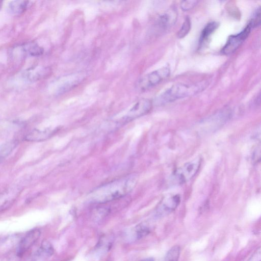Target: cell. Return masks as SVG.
Returning <instances> with one entry per match:
<instances>
[{"label":"cell","mask_w":261,"mask_h":261,"mask_svg":"<svg viewBox=\"0 0 261 261\" xmlns=\"http://www.w3.org/2000/svg\"><path fill=\"white\" fill-rule=\"evenodd\" d=\"M138 176L131 174L101 186L91 194L93 201L103 203L122 198L135 187Z\"/></svg>","instance_id":"6da1fadb"},{"label":"cell","mask_w":261,"mask_h":261,"mask_svg":"<svg viewBox=\"0 0 261 261\" xmlns=\"http://www.w3.org/2000/svg\"><path fill=\"white\" fill-rule=\"evenodd\" d=\"M208 85L206 81L194 84L179 83L168 88L155 99V103L162 105L178 99L195 95L203 91Z\"/></svg>","instance_id":"7a4b0ae2"},{"label":"cell","mask_w":261,"mask_h":261,"mask_svg":"<svg viewBox=\"0 0 261 261\" xmlns=\"http://www.w3.org/2000/svg\"><path fill=\"white\" fill-rule=\"evenodd\" d=\"M200 163V159L197 158L184 164L174 172V181L180 184L190 180L198 171Z\"/></svg>","instance_id":"3957f363"},{"label":"cell","mask_w":261,"mask_h":261,"mask_svg":"<svg viewBox=\"0 0 261 261\" xmlns=\"http://www.w3.org/2000/svg\"><path fill=\"white\" fill-rule=\"evenodd\" d=\"M170 72V69L167 67L153 71L143 76L139 81L138 87L142 91L149 89L168 77Z\"/></svg>","instance_id":"277c9868"},{"label":"cell","mask_w":261,"mask_h":261,"mask_svg":"<svg viewBox=\"0 0 261 261\" xmlns=\"http://www.w3.org/2000/svg\"><path fill=\"white\" fill-rule=\"evenodd\" d=\"M152 103L148 99H142L137 101L127 113L122 116L119 122L124 124L148 113L152 108Z\"/></svg>","instance_id":"5b68a950"},{"label":"cell","mask_w":261,"mask_h":261,"mask_svg":"<svg viewBox=\"0 0 261 261\" xmlns=\"http://www.w3.org/2000/svg\"><path fill=\"white\" fill-rule=\"evenodd\" d=\"M251 28V26L248 24L239 33L229 36L221 50L222 54L228 55L235 51L248 37Z\"/></svg>","instance_id":"8992f818"},{"label":"cell","mask_w":261,"mask_h":261,"mask_svg":"<svg viewBox=\"0 0 261 261\" xmlns=\"http://www.w3.org/2000/svg\"><path fill=\"white\" fill-rule=\"evenodd\" d=\"M41 231L38 228H34L29 231L19 242L17 253L19 256H22L39 239Z\"/></svg>","instance_id":"52a82bcc"},{"label":"cell","mask_w":261,"mask_h":261,"mask_svg":"<svg viewBox=\"0 0 261 261\" xmlns=\"http://www.w3.org/2000/svg\"><path fill=\"white\" fill-rule=\"evenodd\" d=\"M180 202L178 195H169L163 199L158 208V214L160 215H167L173 211Z\"/></svg>","instance_id":"ba28073f"},{"label":"cell","mask_w":261,"mask_h":261,"mask_svg":"<svg viewBox=\"0 0 261 261\" xmlns=\"http://www.w3.org/2000/svg\"><path fill=\"white\" fill-rule=\"evenodd\" d=\"M17 53H20L18 55L20 58L27 56H39L43 54V48L34 42H28L18 47H16Z\"/></svg>","instance_id":"9c48e42d"},{"label":"cell","mask_w":261,"mask_h":261,"mask_svg":"<svg viewBox=\"0 0 261 261\" xmlns=\"http://www.w3.org/2000/svg\"><path fill=\"white\" fill-rule=\"evenodd\" d=\"M56 132V129H35L26 135L25 140L28 141H44L51 137Z\"/></svg>","instance_id":"30bf717a"},{"label":"cell","mask_w":261,"mask_h":261,"mask_svg":"<svg viewBox=\"0 0 261 261\" xmlns=\"http://www.w3.org/2000/svg\"><path fill=\"white\" fill-rule=\"evenodd\" d=\"M176 18V11L173 9H169L159 17L158 25L161 29L167 30L175 23Z\"/></svg>","instance_id":"8fae6325"},{"label":"cell","mask_w":261,"mask_h":261,"mask_svg":"<svg viewBox=\"0 0 261 261\" xmlns=\"http://www.w3.org/2000/svg\"><path fill=\"white\" fill-rule=\"evenodd\" d=\"M18 190H9L0 195V212L10 207L19 194Z\"/></svg>","instance_id":"7c38bea8"},{"label":"cell","mask_w":261,"mask_h":261,"mask_svg":"<svg viewBox=\"0 0 261 261\" xmlns=\"http://www.w3.org/2000/svg\"><path fill=\"white\" fill-rule=\"evenodd\" d=\"M46 69L40 67H33L26 70L23 73V77L26 80L34 82L44 77L46 74Z\"/></svg>","instance_id":"4fadbf2b"},{"label":"cell","mask_w":261,"mask_h":261,"mask_svg":"<svg viewBox=\"0 0 261 261\" xmlns=\"http://www.w3.org/2000/svg\"><path fill=\"white\" fill-rule=\"evenodd\" d=\"M29 3L27 1H12L8 5L9 10L13 14H21L27 9Z\"/></svg>","instance_id":"5bb4252c"},{"label":"cell","mask_w":261,"mask_h":261,"mask_svg":"<svg viewBox=\"0 0 261 261\" xmlns=\"http://www.w3.org/2000/svg\"><path fill=\"white\" fill-rule=\"evenodd\" d=\"M219 23L216 21H213L208 23L204 28L201 32L199 38V46L202 45L205 42L212 33L217 29Z\"/></svg>","instance_id":"9a60e30c"},{"label":"cell","mask_w":261,"mask_h":261,"mask_svg":"<svg viewBox=\"0 0 261 261\" xmlns=\"http://www.w3.org/2000/svg\"><path fill=\"white\" fill-rule=\"evenodd\" d=\"M37 253V255L38 257H49L54 253V248L51 244L49 242L47 241H43Z\"/></svg>","instance_id":"2e32d148"},{"label":"cell","mask_w":261,"mask_h":261,"mask_svg":"<svg viewBox=\"0 0 261 261\" xmlns=\"http://www.w3.org/2000/svg\"><path fill=\"white\" fill-rule=\"evenodd\" d=\"M180 249L179 246L176 245L172 247L167 252L165 261H178L180 255Z\"/></svg>","instance_id":"e0dca14e"},{"label":"cell","mask_w":261,"mask_h":261,"mask_svg":"<svg viewBox=\"0 0 261 261\" xmlns=\"http://www.w3.org/2000/svg\"><path fill=\"white\" fill-rule=\"evenodd\" d=\"M190 29L191 21L189 17H187L177 33V37L179 38L185 37L189 32Z\"/></svg>","instance_id":"ac0fdd59"},{"label":"cell","mask_w":261,"mask_h":261,"mask_svg":"<svg viewBox=\"0 0 261 261\" xmlns=\"http://www.w3.org/2000/svg\"><path fill=\"white\" fill-rule=\"evenodd\" d=\"M150 227L146 223L138 225L136 229V236L137 238L140 239L146 236L150 232Z\"/></svg>","instance_id":"d6986e66"},{"label":"cell","mask_w":261,"mask_h":261,"mask_svg":"<svg viewBox=\"0 0 261 261\" xmlns=\"http://www.w3.org/2000/svg\"><path fill=\"white\" fill-rule=\"evenodd\" d=\"M17 145L15 142L11 141L5 144L0 150V159L7 156L14 149Z\"/></svg>","instance_id":"ffe728a7"},{"label":"cell","mask_w":261,"mask_h":261,"mask_svg":"<svg viewBox=\"0 0 261 261\" xmlns=\"http://www.w3.org/2000/svg\"><path fill=\"white\" fill-rule=\"evenodd\" d=\"M260 8H258L254 12L252 18L249 21L248 24L251 27L255 28L260 25Z\"/></svg>","instance_id":"44dd1931"},{"label":"cell","mask_w":261,"mask_h":261,"mask_svg":"<svg viewBox=\"0 0 261 261\" xmlns=\"http://www.w3.org/2000/svg\"><path fill=\"white\" fill-rule=\"evenodd\" d=\"M198 2L195 0L183 1L181 2L180 7L184 11H188L195 7Z\"/></svg>","instance_id":"7402d4cb"},{"label":"cell","mask_w":261,"mask_h":261,"mask_svg":"<svg viewBox=\"0 0 261 261\" xmlns=\"http://www.w3.org/2000/svg\"><path fill=\"white\" fill-rule=\"evenodd\" d=\"M247 261H261V250L260 247L255 250Z\"/></svg>","instance_id":"603a6c76"},{"label":"cell","mask_w":261,"mask_h":261,"mask_svg":"<svg viewBox=\"0 0 261 261\" xmlns=\"http://www.w3.org/2000/svg\"><path fill=\"white\" fill-rule=\"evenodd\" d=\"M140 261H154V259L152 257H147L144 258Z\"/></svg>","instance_id":"cb8c5ba5"}]
</instances>
